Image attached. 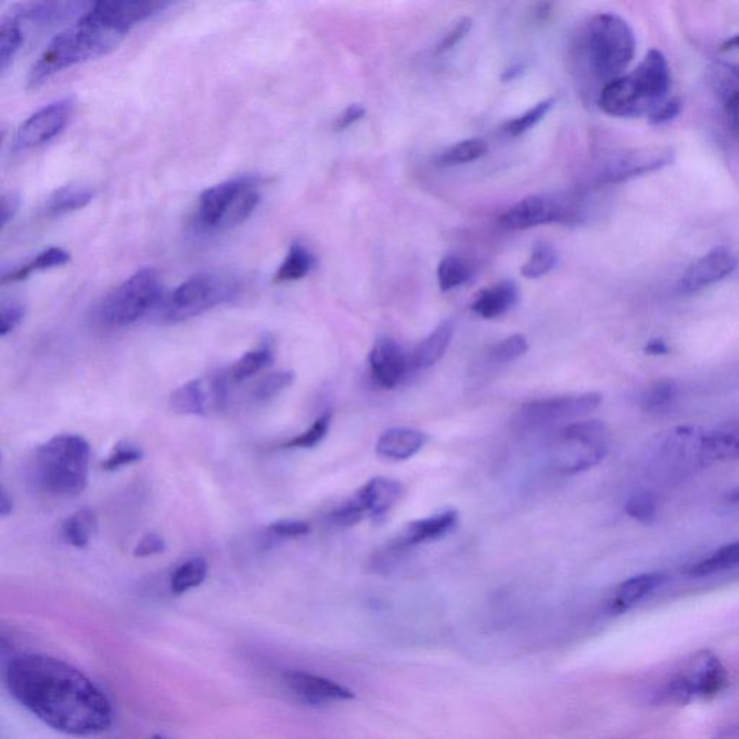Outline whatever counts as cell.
<instances>
[{
  "label": "cell",
  "mask_w": 739,
  "mask_h": 739,
  "mask_svg": "<svg viewBox=\"0 0 739 739\" xmlns=\"http://www.w3.org/2000/svg\"><path fill=\"white\" fill-rule=\"evenodd\" d=\"M371 376L383 389H395L405 379L410 367V357L395 340L377 341L369 356Z\"/></svg>",
  "instance_id": "cell-20"
},
{
  "label": "cell",
  "mask_w": 739,
  "mask_h": 739,
  "mask_svg": "<svg viewBox=\"0 0 739 739\" xmlns=\"http://www.w3.org/2000/svg\"><path fill=\"white\" fill-rule=\"evenodd\" d=\"M705 457L708 465L739 461V419L706 431Z\"/></svg>",
  "instance_id": "cell-25"
},
{
  "label": "cell",
  "mask_w": 739,
  "mask_h": 739,
  "mask_svg": "<svg viewBox=\"0 0 739 739\" xmlns=\"http://www.w3.org/2000/svg\"><path fill=\"white\" fill-rule=\"evenodd\" d=\"M519 301L516 282L503 281L488 286L472 299L471 311L484 319H494L507 314Z\"/></svg>",
  "instance_id": "cell-23"
},
{
  "label": "cell",
  "mask_w": 739,
  "mask_h": 739,
  "mask_svg": "<svg viewBox=\"0 0 739 739\" xmlns=\"http://www.w3.org/2000/svg\"><path fill=\"white\" fill-rule=\"evenodd\" d=\"M142 458L143 452L139 446L129 444V442H120L110 452L109 457L104 459L102 467L104 471L115 472L136 464Z\"/></svg>",
  "instance_id": "cell-45"
},
{
  "label": "cell",
  "mask_w": 739,
  "mask_h": 739,
  "mask_svg": "<svg viewBox=\"0 0 739 739\" xmlns=\"http://www.w3.org/2000/svg\"><path fill=\"white\" fill-rule=\"evenodd\" d=\"M705 434L698 426H677L654 436L643 457L647 475L659 483L675 484L709 467Z\"/></svg>",
  "instance_id": "cell-6"
},
{
  "label": "cell",
  "mask_w": 739,
  "mask_h": 739,
  "mask_svg": "<svg viewBox=\"0 0 739 739\" xmlns=\"http://www.w3.org/2000/svg\"><path fill=\"white\" fill-rule=\"evenodd\" d=\"M13 509H15L13 498L11 494L8 493V490H6L5 487H2V493H0V516H2L3 519L11 516Z\"/></svg>",
  "instance_id": "cell-54"
},
{
  "label": "cell",
  "mask_w": 739,
  "mask_h": 739,
  "mask_svg": "<svg viewBox=\"0 0 739 739\" xmlns=\"http://www.w3.org/2000/svg\"><path fill=\"white\" fill-rule=\"evenodd\" d=\"M552 3H540L536 6L535 19L537 22L546 21L552 12Z\"/></svg>",
  "instance_id": "cell-55"
},
{
  "label": "cell",
  "mask_w": 739,
  "mask_h": 739,
  "mask_svg": "<svg viewBox=\"0 0 739 739\" xmlns=\"http://www.w3.org/2000/svg\"><path fill=\"white\" fill-rule=\"evenodd\" d=\"M587 216V205L578 200L529 195L510 207L500 217L501 224L510 230H526L546 224H576Z\"/></svg>",
  "instance_id": "cell-12"
},
{
  "label": "cell",
  "mask_w": 739,
  "mask_h": 739,
  "mask_svg": "<svg viewBox=\"0 0 739 739\" xmlns=\"http://www.w3.org/2000/svg\"><path fill=\"white\" fill-rule=\"evenodd\" d=\"M709 83L718 99L739 93V64L715 63L709 68Z\"/></svg>",
  "instance_id": "cell-40"
},
{
  "label": "cell",
  "mask_w": 739,
  "mask_h": 739,
  "mask_svg": "<svg viewBox=\"0 0 739 739\" xmlns=\"http://www.w3.org/2000/svg\"><path fill=\"white\" fill-rule=\"evenodd\" d=\"M471 266L462 257L455 255L445 256L439 262L436 276L442 292L452 291L465 285L471 279Z\"/></svg>",
  "instance_id": "cell-34"
},
{
  "label": "cell",
  "mask_w": 739,
  "mask_h": 739,
  "mask_svg": "<svg viewBox=\"0 0 739 739\" xmlns=\"http://www.w3.org/2000/svg\"><path fill=\"white\" fill-rule=\"evenodd\" d=\"M93 198L94 191L86 185H65L60 190L52 192L45 203V211L51 217L65 216L83 210Z\"/></svg>",
  "instance_id": "cell-27"
},
{
  "label": "cell",
  "mask_w": 739,
  "mask_h": 739,
  "mask_svg": "<svg viewBox=\"0 0 739 739\" xmlns=\"http://www.w3.org/2000/svg\"><path fill=\"white\" fill-rule=\"evenodd\" d=\"M673 152L670 149L643 148L612 153L601 162L597 172L599 184H620L628 179L659 171L672 164Z\"/></svg>",
  "instance_id": "cell-17"
},
{
  "label": "cell",
  "mask_w": 739,
  "mask_h": 739,
  "mask_svg": "<svg viewBox=\"0 0 739 739\" xmlns=\"http://www.w3.org/2000/svg\"><path fill=\"white\" fill-rule=\"evenodd\" d=\"M625 513L631 519L643 524H651L656 522L659 516V500L656 494L643 491V493L634 494L625 506Z\"/></svg>",
  "instance_id": "cell-43"
},
{
  "label": "cell",
  "mask_w": 739,
  "mask_h": 739,
  "mask_svg": "<svg viewBox=\"0 0 739 739\" xmlns=\"http://www.w3.org/2000/svg\"><path fill=\"white\" fill-rule=\"evenodd\" d=\"M598 393L550 397L526 403L516 416L517 425L526 429H540L559 422L585 418L601 405Z\"/></svg>",
  "instance_id": "cell-14"
},
{
  "label": "cell",
  "mask_w": 739,
  "mask_h": 739,
  "mask_svg": "<svg viewBox=\"0 0 739 739\" xmlns=\"http://www.w3.org/2000/svg\"><path fill=\"white\" fill-rule=\"evenodd\" d=\"M208 575V565L203 558L188 559L181 563L169 581V588L174 595L187 594L191 589L200 587Z\"/></svg>",
  "instance_id": "cell-32"
},
{
  "label": "cell",
  "mask_w": 739,
  "mask_h": 739,
  "mask_svg": "<svg viewBox=\"0 0 739 739\" xmlns=\"http://www.w3.org/2000/svg\"><path fill=\"white\" fill-rule=\"evenodd\" d=\"M672 84L669 63L662 51L651 50L640 64L623 77L611 81L597 96L605 115L634 119L649 117L666 102Z\"/></svg>",
  "instance_id": "cell-5"
},
{
  "label": "cell",
  "mask_w": 739,
  "mask_h": 739,
  "mask_svg": "<svg viewBox=\"0 0 739 739\" xmlns=\"http://www.w3.org/2000/svg\"><path fill=\"white\" fill-rule=\"evenodd\" d=\"M25 318V305L15 299L2 301L0 306V335L6 337L22 324Z\"/></svg>",
  "instance_id": "cell-47"
},
{
  "label": "cell",
  "mask_w": 739,
  "mask_h": 739,
  "mask_svg": "<svg viewBox=\"0 0 739 739\" xmlns=\"http://www.w3.org/2000/svg\"><path fill=\"white\" fill-rule=\"evenodd\" d=\"M679 387L673 382H659L641 396V408L649 413H667L676 405Z\"/></svg>",
  "instance_id": "cell-36"
},
{
  "label": "cell",
  "mask_w": 739,
  "mask_h": 739,
  "mask_svg": "<svg viewBox=\"0 0 739 739\" xmlns=\"http://www.w3.org/2000/svg\"><path fill=\"white\" fill-rule=\"evenodd\" d=\"M738 568L739 540L716 549L711 555L693 565L688 574L693 578H703V576L722 574V572L734 571Z\"/></svg>",
  "instance_id": "cell-30"
},
{
  "label": "cell",
  "mask_w": 739,
  "mask_h": 739,
  "mask_svg": "<svg viewBox=\"0 0 739 739\" xmlns=\"http://www.w3.org/2000/svg\"><path fill=\"white\" fill-rule=\"evenodd\" d=\"M242 282L227 272H207L182 282L162 304L164 321L177 324L200 317L239 298Z\"/></svg>",
  "instance_id": "cell-8"
},
{
  "label": "cell",
  "mask_w": 739,
  "mask_h": 739,
  "mask_svg": "<svg viewBox=\"0 0 739 739\" xmlns=\"http://www.w3.org/2000/svg\"><path fill=\"white\" fill-rule=\"evenodd\" d=\"M727 500L732 504H739V485L734 490L729 491Z\"/></svg>",
  "instance_id": "cell-60"
},
{
  "label": "cell",
  "mask_w": 739,
  "mask_h": 739,
  "mask_svg": "<svg viewBox=\"0 0 739 739\" xmlns=\"http://www.w3.org/2000/svg\"><path fill=\"white\" fill-rule=\"evenodd\" d=\"M152 739H166V738L161 737V735H153Z\"/></svg>",
  "instance_id": "cell-61"
},
{
  "label": "cell",
  "mask_w": 739,
  "mask_h": 739,
  "mask_svg": "<svg viewBox=\"0 0 739 739\" xmlns=\"http://www.w3.org/2000/svg\"><path fill=\"white\" fill-rule=\"evenodd\" d=\"M647 351H649L650 354H666L667 351H669V348H667V345L663 343V341L656 340L651 341L649 345H647Z\"/></svg>",
  "instance_id": "cell-57"
},
{
  "label": "cell",
  "mask_w": 739,
  "mask_h": 739,
  "mask_svg": "<svg viewBox=\"0 0 739 739\" xmlns=\"http://www.w3.org/2000/svg\"><path fill=\"white\" fill-rule=\"evenodd\" d=\"M722 51H732V50H739V34L734 35V37L727 39V41L722 44L721 47Z\"/></svg>",
  "instance_id": "cell-59"
},
{
  "label": "cell",
  "mask_w": 739,
  "mask_h": 739,
  "mask_svg": "<svg viewBox=\"0 0 739 739\" xmlns=\"http://www.w3.org/2000/svg\"><path fill=\"white\" fill-rule=\"evenodd\" d=\"M716 739H739V725L722 728L716 735Z\"/></svg>",
  "instance_id": "cell-56"
},
{
  "label": "cell",
  "mask_w": 739,
  "mask_h": 739,
  "mask_svg": "<svg viewBox=\"0 0 739 739\" xmlns=\"http://www.w3.org/2000/svg\"><path fill=\"white\" fill-rule=\"evenodd\" d=\"M76 110L73 97L55 100L28 117L13 138V151L25 152L41 148L60 136Z\"/></svg>",
  "instance_id": "cell-15"
},
{
  "label": "cell",
  "mask_w": 739,
  "mask_h": 739,
  "mask_svg": "<svg viewBox=\"0 0 739 739\" xmlns=\"http://www.w3.org/2000/svg\"><path fill=\"white\" fill-rule=\"evenodd\" d=\"M737 257L727 247L719 246L703 255L686 269L679 281L682 294H696L724 281L737 269Z\"/></svg>",
  "instance_id": "cell-18"
},
{
  "label": "cell",
  "mask_w": 739,
  "mask_h": 739,
  "mask_svg": "<svg viewBox=\"0 0 739 739\" xmlns=\"http://www.w3.org/2000/svg\"><path fill=\"white\" fill-rule=\"evenodd\" d=\"M719 102L722 103V109H724L725 117H727L729 129L739 138V93L724 97Z\"/></svg>",
  "instance_id": "cell-52"
},
{
  "label": "cell",
  "mask_w": 739,
  "mask_h": 739,
  "mask_svg": "<svg viewBox=\"0 0 739 739\" xmlns=\"http://www.w3.org/2000/svg\"><path fill=\"white\" fill-rule=\"evenodd\" d=\"M90 459V444L83 436H54L35 449L28 465L29 481L51 497L80 496L89 485Z\"/></svg>",
  "instance_id": "cell-4"
},
{
  "label": "cell",
  "mask_w": 739,
  "mask_h": 739,
  "mask_svg": "<svg viewBox=\"0 0 739 739\" xmlns=\"http://www.w3.org/2000/svg\"><path fill=\"white\" fill-rule=\"evenodd\" d=\"M97 516L89 507L74 511L61 524V536L67 545L76 549H84L90 545L96 535Z\"/></svg>",
  "instance_id": "cell-28"
},
{
  "label": "cell",
  "mask_w": 739,
  "mask_h": 739,
  "mask_svg": "<svg viewBox=\"0 0 739 739\" xmlns=\"http://www.w3.org/2000/svg\"><path fill=\"white\" fill-rule=\"evenodd\" d=\"M529 350L526 338L522 334H514L507 337L506 340L500 341L490 348L488 351V364L491 366H504L511 361L523 356Z\"/></svg>",
  "instance_id": "cell-42"
},
{
  "label": "cell",
  "mask_w": 739,
  "mask_h": 739,
  "mask_svg": "<svg viewBox=\"0 0 739 739\" xmlns=\"http://www.w3.org/2000/svg\"><path fill=\"white\" fill-rule=\"evenodd\" d=\"M332 421V413L331 412H325L322 413L321 416L312 423L311 426H309L308 429L304 432V434L295 436V438H292L291 441L286 442L285 445H283V448H295V449H311L315 448V446L321 444L322 441H324L325 436H327L328 431H330Z\"/></svg>",
  "instance_id": "cell-44"
},
{
  "label": "cell",
  "mask_w": 739,
  "mask_h": 739,
  "mask_svg": "<svg viewBox=\"0 0 739 739\" xmlns=\"http://www.w3.org/2000/svg\"><path fill=\"white\" fill-rule=\"evenodd\" d=\"M472 25H474V22H472L471 18H467V16L459 19L457 24L452 26V28L446 32L445 37L441 39V42L436 45L435 55H444L446 52L454 50L459 42L470 34Z\"/></svg>",
  "instance_id": "cell-48"
},
{
  "label": "cell",
  "mask_w": 739,
  "mask_h": 739,
  "mask_svg": "<svg viewBox=\"0 0 739 739\" xmlns=\"http://www.w3.org/2000/svg\"><path fill=\"white\" fill-rule=\"evenodd\" d=\"M458 524V511L446 509L426 519L408 524L406 529L393 540L395 550H405L422 543L434 542L448 536Z\"/></svg>",
  "instance_id": "cell-21"
},
{
  "label": "cell",
  "mask_w": 739,
  "mask_h": 739,
  "mask_svg": "<svg viewBox=\"0 0 739 739\" xmlns=\"http://www.w3.org/2000/svg\"><path fill=\"white\" fill-rule=\"evenodd\" d=\"M487 152V143L481 141V139H468V141L455 143L451 148L442 152L438 162L442 166L470 164V162L483 158Z\"/></svg>",
  "instance_id": "cell-38"
},
{
  "label": "cell",
  "mask_w": 739,
  "mask_h": 739,
  "mask_svg": "<svg viewBox=\"0 0 739 739\" xmlns=\"http://www.w3.org/2000/svg\"><path fill=\"white\" fill-rule=\"evenodd\" d=\"M680 110H682V103H680L679 99L666 100L662 106L657 107V109L651 113L649 116L650 123L654 126L669 123L670 120L676 119Z\"/></svg>",
  "instance_id": "cell-50"
},
{
  "label": "cell",
  "mask_w": 739,
  "mask_h": 739,
  "mask_svg": "<svg viewBox=\"0 0 739 739\" xmlns=\"http://www.w3.org/2000/svg\"><path fill=\"white\" fill-rule=\"evenodd\" d=\"M294 382V371H276V373L263 377V379L253 387L252 400L256 403L268 402V400L273 399V397L281 395L283 390L291 387Z\"/></svg>",
  "instance_id": "cell-41"
},
{
  "label": "cell",
  "mask_w": 739,
  "mask_h": 739,
  "mask_svg": "<svg viewBox=\"0 0 739 739\" xmlns=\"http://www.w3.org/2000/svg\"><path fill=\"white\" fill-rule=\"evenodd\" d=\"M728 685V672L712 651H699L690 660L686 672L669 680L660 693V701L685 706L695 699H714Z\"/></svg>",
  "instance_id": "cell-10"
},
{
  "label": "cell",
  "mask_w": 739,
  "mask_h": 739,
  "mask_svg": "<svg viewBox=\"0 0 739 739\" xmlns=\"http://www.w3.org/2000/svg\"><path fill=\"white\" fill-rule=\"evenodd\" d=\"M161 278L152 268H143L113 289L99 306L100 321L107 327L135 324L162 302Z\"/></svg>",
  "instance_id": "cell-9"
},
{
  "label": "cell",
  "mask_w": 739,
  "mask_h": 739,
  "mask_svg": "<svg viewBox=\"0 0 739 739\" xmlns=\"http://www.w3.org/2000/svg\"><path fill=\"white\" fill-rule=\"evenodd\" d=\"M283 682L292 695L308 705H327L354 699V693L340 683L301 670L286 672Z\"/></svg>",
  "instance_id": "cell-19"
},
{
  "label": "cell",
  "mask_w": 739,
  "mask_h": 739,
  "mask_svg": "<svg viewBox=\"0 0 739 739\" xmlns=\"http://www.w3.org/2000/svg\"><path fill=\"white\" fill-rule=\"evenodd\" d=\"M364 116H366V109H364L361 104H351V106H348L347 109L337 117V120H335V132H344V130L350 129L351 126L360 122Z\"/></svg>",
  "instance_id": "cell-51"
},
{
  "label": "cell",
  "mask_w": 739,
  "mask_h": 739,
  "mask_svg": "<svg viewBox=\"0 0 739 739\" xmlns=\"http://www.w3.org/2000/svg\"><path fill=\"white\" fill-rule=\"evenodd\" d=\"M636 54V35L621 16L598 13L584 25L574 45L576 74L585 86L604 89L624 76ZM599 94V93H598Z\"/></svg>",
  "instance_id": "cell-2"
},
{
  "label": "cell",
  "mask_w": 739,
  "mask_h": 739,
  "mask_svg": "<svg viewBox=\"0 0 739 739\" xmlns=\"http://www.w3.org/2000/svg\"><path fill=\"white\" fill-rule=\"evenodd\" d=\"M19 208V198L15 194H5L2 197V227L15 217Z\"/></svg>",
  "instance_id": "cell-53"
},
{
  "label": "cell",
  "mask_w": 739,
  "mask_h": 739,
  "mask_svg": "<svg viewBox=\"0 0 739 739\" xmlns=\"http://www.w3.org/2000/svg\"><path fill=\"white\" fill-rule=\"evenodd\" d=\"M428 441V436L410 428H393L384 432L377 441L376 452L392 461H406L418 454Z\"/></svg>",
  "instance_id": "cell-24"
},
{
  "label": "cell",
  "mask_w": 739,
  "mask_h": 739,
  "mask_svg": "<svg viewBox=\"0 0 739 739\" xmlns=\"http://www.w3.org/2000/svg\"><path fill=\"white\" fill-rule=\"evenodd\" d=\"M608 452V431L601 421L569 423L559 434L555 462L562 474L591 470Z\"/></svg>",
  "instance_id": "cell-11"
},
{
  "label": "cell",
  "mask_w": 739,
  "mask_h": 739,
  "mask_svg": "<svg viewBox=\"0 0 739 739\" xmlns=\"http://www.w3.org/2000/svg\"><path fill=\"white\" fill-rule=\"evenodd\" d=\"M555 103V97H549V99L542 100V102L535 104L532 109L524 112L523 115L516 117V119L509 120V122L504 125V132L511 136V138H519V136L524 135V133L530 132V130L535 128L536 125H539V123L548 116L550 110L555 107Z\"/></svg>",
  "instance_id": "cell-39"
},
{
  "label": "cell",
  "mask_w": 739,
  "mask_h": 739,
  "mask_svg": "<svg viewBox=\"0 0 739 739\" xmlns=\"http://www.w3.org/2000/svg\"><path fill=\"white\" fill-rule=\"evenodd\" d=\"M403 488L399 481L377 477L363 485L350 500L330 514L331 522L337 526H354L366 514L374 520L383 519L402 496Z\"/></svg>",
  "instance_id": "cell-13"
},
{
  "label": "cell",
  "mask_w": 739,
  "mask_h": 739,
  "mask_svg": "<svg viewBox=\"0 0 739 739\" xmlns=\"http://www.w3.org/2000/svg\"><path fill=\"white\" fill-rule=\"evenodd\" d=\"M166 549L164 537L156 535V533H148L139 540L138 545L133 550L136 558H149V556L161 555Z\"/></svg>",
  "instance_id": "cell-49"
},
{
  "label": "cell",
  "mask_w": 739,
  "mask_h": 739,
  "mask_svg": "<svg viewBox=\"0 0 739 739\" xmlns=\"http://www.w3.org/2000/svg\"><path fill=\"white\" fill-rule=\"evenodd\" d=\"M664 582H666V575L663 572L633 576L618 585L612 594L608 608L612 614H624L653 594L656 589L662 587Z\"/></svg>",
  "instance_id": "cell-22"
},
{
  "label": "cell",
  "mask_w": 739,
  "mask_h": 739,
  "mask_svg": "<svg viewBox=\"0 0 739 739\" xmlns=\"http://www.w3.org/2000/svg\"><path fill=\"white\" fill-rule=\"evenodd\" d=\"M317 265L314 253L302 243H294L276 272L275 283L296 282L304 279Z\"/></svg>",
  "instance_id": "cell-29"
},
{
  "label": "cell",
  "mask_w": 739,
  "mask_h": 739,
  "mask_svg": "<svg viewBox=\"0 0 739 739\" xmlns=\"http://www.w3.org/2000/svg\"><path fill=\"white\" fill-rule=\"evenodd\" d=\"M455 325L452 321L442 322L425 340L416 345L410 357V367L418 370L429 369L438 363L454 337Z\"/></svg>",
  "instance_id": "cell-26"
},
{
  "label": "cell",
  "mask_w": 739,
  "mask_h": 739,
  "mask_svg": "<svg viewBox=\"0 0 739 739\" xmlns=\"http://www.w3.org/2000/svg\"><path fill=\"white\" fill-rule=\"evenodd\" d=\"M70 260V253L65 252L64 249H60V247H51V249L39 253L37 257H34L31 262L26 263L21 268L13 270L9 275H3V282L24 281V279L28 278L34 272L60 268V266L67 265Z\"/></svg>",
  "instance_id": "cell-33"
},
{
  "label": "cell",
  "mask_w": 739,
  "mask_h": 739,
  "mask_svg": "<svg viewBox=\"0 0 739 739\" xmlns=\"http://www.w3.org/2000/svg\"><path fill=\"white\" fill-rule=\"evenodd\" d=\"M260 179L242 175L207 188L200 195L194 224L204 233L234 229L244 223L260 203Z\"/></svg>",
  "instance_id": "cell-7"
},
{
  "label": "cell",
  "mask_w": 739,
  "mask_h": 739,
  "mask_svg": "<svg viewBox=\"0 0 739 739\" xmlns=\"http://www.w3.org/2000/svg\"><path fill=\"white\" fill-rule=\"evenodd\" d=\"M126 35L128 32L104 18L93 3L86 15L64 29L45 48L31 68L29 86L37 87L67 68L109 54Z\"/></svg>",
  "instance_id": "cell-3"
},
{
  "label": "cell",
  "mask_w": 739,
  "mask_h": 739,
  "mask_svg": "<svg viewBox=\"0 0 739 739\" xmlns=\"http://www.w3.org/2000/svg\"><path fill=\"white\" fill-rule=\"evenodd\" d=\"M558 265V253L549 243L539 242L533 246L529 260L522 266L520 273L526 279H539L548 275Z\"/></svg>",
  "instance_id": "cell-37"
},
{
  "label": "cell",
  "mask_w": 739,
  "mask_h": 739,
  "mask_svg": "<svg viewBox=\"0 0 739 739\" xmlns=\"http://www.w3.org/2000/svg\"><path fill=\"white\" fill-rule=\"evenodd\" d=\"M273 363V353L269 347H260L240 357L231 367L229 376L233 382H244L256 376Z\"/></svg>",
  "instance_id": "cell-35"
},
{
  "label": "cell",
  "mask_w": 739,
  "mask_h": 739,
  "mask_svg": "<svg viewBox=\"0 0 739 739\" xmlns=\"http://www.w3.org/2000/svg\"><path fill=\"white\" fill-rule=\"evenodd\" d=\"M523 73V67L522 65H513V67L507 68L506 71H504L503 74V80L511 81L514 80V78H517L520 76V74Z\"/></svg>",
  "instance_id": "cell-58"
},
{
  "label": "cell",
  "mask_w": 739,
  "mask_h": 739,
  "mask_svg": "<svg viewBox=\"0 0 739 739\" xmlns=\"http://www.w3.org/2000/svg\"><path fill=\"white\" fill-rule=\"evenodd\" d=\"M309 532H311V526L304 520H278V522L269 524L265 539L275 543L278 540L306 536Z\"/></svg>",
  "instance_id": "cell-46"
},
{
  "label": "cell",
  "mask_w": 739,
  "mask_h": 739,
  "mask_svg": "<svg viewBox=\"0 0 739 739\" xmlns=\"http://www.w3.org/2000/svg\"><path fill=\"white\" fill-rule=\"evenodd\" d=\"M24 44V31L18 19L9 13L2 16L0 22V70L5 73L13 63Z\"/></svg>",
  "instance_id": "cell-31"
},
{
  "label": "cell",
  "mask_w": 739,
  "mask_h": 739,
  "mask_svg": "<svg viewBox=\"0 0 739 739\" xmlns=\"http://www.w3.org/2000/svg\"><path fill=\"white\" fill-rule=\"evenodd\" d=\"M229 374H211L182 384L172 393L169 403L178 415L205 416L211 409L223 410L229 403Z\"/></svg>",
  "instance_id": "cell-16"
},
{
  "label": "cell",
  "mask_w": 739,
  "mask_h": 739,
  "mask_svg": "<svg viewBox=\"0 0 739 739\" xmlns=\"http://www.w3.org/2000/svg\"><path fill=\"white\" fill-rule=\"evenodd\" d=\"M5 685L22 708L60 734L94 737L112 727L115 712L103 690L57 657H13L6 666Z\"/></svg>",
  "instance_id": "cell-1"
}]
</instances>
